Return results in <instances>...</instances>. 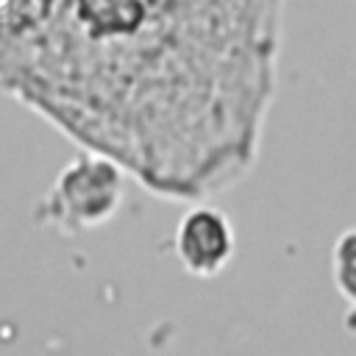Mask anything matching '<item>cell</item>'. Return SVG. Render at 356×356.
<instances>
[{"mask_svg": "<svg viewBox=\"0 0 356 356\" xmlns=\"http://www.w3.org/2000/svg\"><path fill=\"white\" fill-rule=\"evenodd\" d=\"M286 0H0V56L83 145L167 200L259 161Z\"/></svg>", "mask_w": 356, "mask_h": 356, "instance_id": "cell-1", "label": "cell"}, {"mask_svg": "<svg viewBox=\"0 0 356 356\" xmlns=\"http://www.w3.org/2000/svg\"><path fill=\"white\" fill-rule=\"evenodd\" d=\"M181 267L197 278H211L228 267L236 248V234L222 209L211 200H197L181 217L172 234Z\"/></svg>", "mask_w": 356, "mask_h": 356, "instance_id": "cell-2", "label": "cell"}, {"mask_svg": "<svg viewBox=\"0 0 356 356\" xmlns=\"http://www.w3.org/2000/svg\"><path fill=\"white\" fill-rule=\"evenodd\" d=\"M122 200V167L106 156H83L72 161L58 184L56 203L61 211L83 225L103 222Z\"/></svg>", "mask_w": 356, "mask_h": 356, "instance_id": "cell-3", "label": "cell"}, {"mask_svg": "<svg viewBox=\"0 0 356 356\" xmlns=\"http://www.w3.org/2000/svg\"><path fill=\"white\" fill-rule=\"evenodd\" d=\"M331 278L337 292L356 309V228L337 236L331 248Z\"/></svg>", "mask_w": 356, "mask_h": 356, "instance_id": "cell-4", "label": "cell"}]
</instances>
